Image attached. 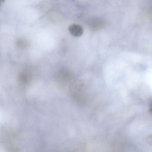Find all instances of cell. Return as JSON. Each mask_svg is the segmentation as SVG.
Segmentation results:
<instances>
[{
  "mask_svg": "<svg viewBox=\"0 0 152 152\" xmlns=\"http://www.w3.org/2000/svg\"><path fill=\"white\" fill-rule=\"evenodd\" d=\"M83 84L80 81L73 83L70 87V92L74 99L80 104L83 103L85 100V96L83 93Z\"/></svg>",
  "mask_w": 152,
  "mask_h": 152,
  "instance_id": "6da1fadb",
  "label": "cell"
},
{
  "mask_svg": "<svg viewBox=\"0 0 152 152\" xmlns=\"http://www.w3.org/2000/svg\"><path fill=\"white\" fill-rule=\"evenodd\" d=\"M146 140L149 144L152 145V135L148 136L146 138Z\"/></svg>",
  "mask_w": 152,
  "mask_h": 152,
  "instance_id": "3957f363",
  "label": "cell"
},
{
  "mask_svg": "<svg viewBox=\"0 0 152 152\" xmlns=\"http://www.w3.org/2000/svg\"><path fill=\"white\" fill-rule=\"evenodd\" d=\"M148 111L150 113L152 114V99L149 105Z\"/></svg>",
  "mask_w": 152,
  "mask_h": 152,
  "instance_id": "277c9868",
  "label": "cell"
},
{
  "mask_svg": "<svg viewBox=\"0 0 152 152\" xmlns=\"http://www.w3.org/2000/svg\"><path fill=\"white\" fill-rule=\"evenodd\" d=\"M5 1V0H1V4L4 3Z\"/></svg>",
  "mask_w": 152,
  "mask_h": 152,
  "instance_id": "5b68a950",
  "label": "cell"
},
{
  "mask_svg": "<svg viewBox=\"0 0 152 152\" xmlns=\"http://www.w3.org/2000/svg\"><path fill=\"white\" fill-rule=\"evenodd\" d=\"M68 30L72 35L75 37L81 36L84 32L83 27L76 24H72L70 25L68 28Z\"/></svg>",
  "mask_w": 152,
  "mask_h": 152,
  "instance_id": "7a4b0ae2",
  "label": "cell"
}]
</instances>
